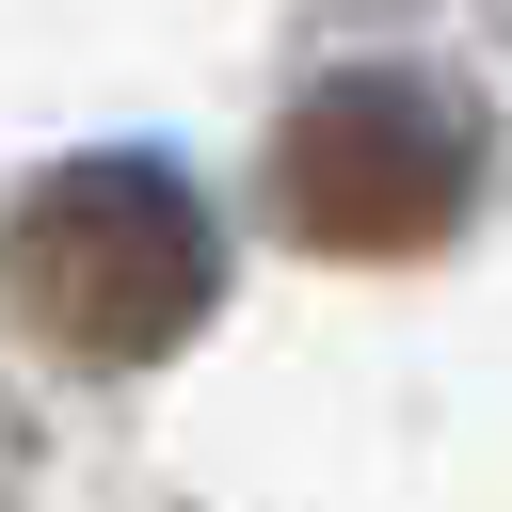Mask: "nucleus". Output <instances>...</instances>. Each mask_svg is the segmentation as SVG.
<instances>
[{
  "label": "nucleus",
  "instance_id": "obj_1",
  "mask_svg": "<svg viewBox=\"0 0 512 512\" xmlns=\"http://www.w3.org/2000/svg\"><path fill=\"white\" fill-rule=\"evenodd\" d=\"M0 288H16V320L48 336V352H80V368H160L192 320H208V288H224V240H208V192L176 176V160H64L16 224H0Z\"/></svg>",
  "mask_w": 512,
  "mask_h": 512
},
{
  "label": "nucleus",
  "instance_id": "obj_2",
  "mask_svg": "<svg viewBox=\"0 0 512 512\" xmlns=\"http://www.w3.org/2000/svg\"><path fill=\"white\" fill-rule=\"evenodd\" d=\"M464 192H480V128L432 80H384V64L320 80L288 112V144H272V208L320 256H432L464 224Z\"/></svg>",
  "mask_w": 512,
  "mask_h": 512
}]
</instances>
